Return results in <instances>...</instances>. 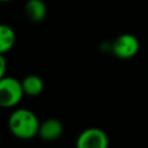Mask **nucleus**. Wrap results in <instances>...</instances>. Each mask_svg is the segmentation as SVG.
Masks as SVG:
<instances>
[{"instance_id":"1","label":"nucleus","mask_w":148,"mask_h":148,"mask_svg":"<svg viewBox=\"0 0 148 148\" xmlns=\"http://www.w3.org/2000/svg\"><path fill=\"white\" fill-rule=\"evenodd\" d=\"M39 120L37 116L29 109H16L8 118V127L10 133L21 140L32 139L38 134Z\"/></svg>"},{"instance_id":"7","label":"nucleus","mask_w":148,"mask_h":148,"mask_svg":"<svg viewBox=\"0 0 148 148\" xmlns=\"http://www.w3.org/2000/svg\"><path fill=\"white\" fill-rule=\"evenodd\" d=\"M22 88H23V92L24 95H28L30 97H36L38 95L42 94V91L44 90V82L43 80L35 74H30L27 75L22 81Z\"/></svg>"},{"instance_id":"9","label":"nucleus","mask_w":148,"mask_h":148,"mask_svg":"<svg viewBox=\"0 0 148 148\" xmlns=\"http://www.w3.org/2000/svg\"><path fill=\"white\" fill-rule=\"evenodd\" d=\"M6 69H7V62L6 59L3 57L2 53H0V79H2L6 74Z\"/></svg>"},{"instance_id":"8","label":"nucleus","mask_w":148,"mask_h":148,"mask_svg":"<svg viewBox=\"0 0 148 148\" xmlns=\"http://www.w3.org/2000/svg\"><path fill=\"white\" fill-rule=\"evenodd\" d=\"M15 44V32L12 27L0 23V53L5 54Z\"/></svg>"},{"instance_id":"5","label":"nucleus","mask_w":148,"mask_h":148,"mask_svg":"<svg viewBox=\"0 0 148 148\" xmlns=\"http://www.w3.org/2000/svg\"><path fill=\"white\" fill-rule=\"evenodd\" d=\"M62 123L57 118H47L39 125L38 135L44 141H54L62 134Z\"/></svg>"},{"instance_id":"3","label":"nucleus","mask_w":148,"mask_h":148,"mask_svg":"<svg viewBox=\"0 0 148 148\" xmlns=\"http://www.w3.org/2000/svg\"><path fill=\"white\" fill-rule=\"evenodd\" d=\"M140 49L139 39L133 34H121L111 43V52L119 59L133 58Z\"/></svg>"},{"instance_id":"4","label":"nucleus","mask_w":148,"mask_h":148,"mask_svg":"<svg viewBox=\"0 0 148 148\" xmlns=\"http://www.w3.org/2000/svg\"><path fill=\"white\" fill-rule=\"evenodd\" d=\"M75 148H109V136L99 127H88L76 138Z\"/></svg>"},{"instance_id":"6","label":"nucleus","mask_w":148,"mask_h":148,"mask_svg":"<svg viewBox=\"0 0 148 148\" xmlns=\"http://www.w3.org/2000/svg\"><path fill=\"white\" fill-rule=\"evenodd\" d=\"M27 16L32 22H40L45 18L47 8L43 0H28L24 6Z\"/></svg>"},{"instance_id":"2","label":"nucleus","mask_w":148,"mask_h":148,"mask_svg":"<svg viewBox=\"0 0 148 148\" xmlns=\"http://www.w3.org/2000/svg\"><path fill=\"white\" fill-rule=\"evenodd\" d=\"M23 95L24 92L21 81L6 75L0 79V108L16 106Z\"/></svg>"},{"instance_id":"10","label":"nucleus","mask_w":148,"mask_h":148,"mask_svg":"<svg viewBox=\"0 0 148 148\" xmlns=\"http://www.w3.org/2000/svg\"><path fill=\"white\" fill-rule=\"evenodd\" d=\"M7 1H10V0H0V2H7Z\"/></svg>"}]
</instances>
